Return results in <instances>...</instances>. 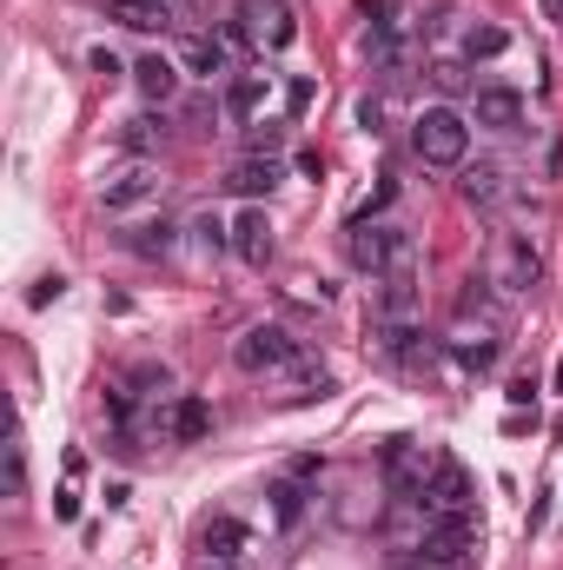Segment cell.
Returning <instances> with one entry per match:
<instances>
[{
	"instance_id": "17",
	"label": "cell",
	"mask_w": 563,
	"mask_h": 570,
	"mask_svg": "<svg viewBox=\"0 0 563 570\" xmlns=\"http://www.w3.org/2000/svg\"><path fill=\"white\" fill-rule=\"evenodd\" d=\"M259 107H266V73H239L226 87V114L233 120H259Z\"/></svg>"
},
{
	"instance_id": "27",
	"label": "cell",
	"mask_w": 563,
	"mask_h": 570,
	"mask_svg": "<svg viewBox=\"0 0 563 570\" xmlns=\"http://www.w3.org/2000/svg\"><path fill=\"white\" fill-rule=\"evenodd\" d=\"M53 518H80V491H73V478L53 491Z\"/></svg>"
},
{
	"instance_id": "32",
	"label": "cell",
	"mask_w": 563,
	"mask_h": 570,
	"mask_svg": "<svg viewBox=\"0 0 563 570\" xmlns=\"http://www.w3.org/2000/svg\"><path fill=\"white\" fill-rule=\"evenodd\" d=\"M192 570H246V564H239V558H199Z\"/></svg>"
},
{
	"instance_id": "10",
	"label": "cell",
	"mask_w": 563,
	"mask_h": 570,
	"mask_svg": "<svg viewBox=\"0 0 563 570\" xmlns=\"http://www.w3.org/2000/svg\"><path fill=\"white\" fill-rule=\"evenodd\" d=\"M199 558H246V524H239L233 511L206 518V524H199Z\"/></svg>"
},
{
	"instance_id": "13",
	"label": "cell",
	"mask_w": 563,
	"mask_h": 570,
	"mask_svg": "<svg viewBox=\"0 0 563 570\" xmlns=\"http://www.w3.org/2000/svg\"><path fill=\"white\" fill-rule=\"evenodd\" d=\"M179 73H199V80L226 73V40H213V33H192V40H179Z\"/></svg>"
},
{
	"instance_id": "3",
	"label": "cell",
	"mask_w": 563,
	"mask_h": 570,
	"mask_svg": "<svg viewBox=\"0 0 563 570\" xmlns=\"http://www.w3.org/2000/svg\"><path fill=\"white\" fill-rule=\"evenodd\" d=\"M298 358H305V345H298L285 325H253V332L233 345V365L253 372V379H266V372H292Z\"/></svg>"
},
{
	"instance_id": "22",
	"label": "cell",
	"mask_w": 563,
	"mask_h": 570,
	"mask_svg": "<svg viewBox=\"0 0 563 570\" xmlns=\"http://www.w3.org/2000/svg\"><path fill=\"white\" fill-rule=\"evenodd\" d=\"M464 47H471V53H477V60H497V53H504V47H511V33H504V27H491V20H477V27H471V33H464Z\"/></svg>"
},
{
	"instance_id": "26",
	"label": "cell",
	"mask_w": 563,
	"mask_h": 570,
	"mask_svg": "<svg viewBox=\"0 0 563 570\" xmlns=\"http://www.w3.org/2000/svg\"><path fill=\"white\" fill-rule=\"evenodd\" d=\"M431 80H437L444 94H457V87H464V67H457V60H437V67H431Z\"/></svg>"
},
{
	"instance_id": "31",
	"label": "cell",
	"mask_w": 563,
	"mask_h": 570,
	"mask_svg": "<svg viewBox=\"0 0 563 570\" xmlns=\"http://www.w3.org/2000/svg\"><path fill=\"white\" fill-rule=\"evenodd\" d=\"M60 292H67V279H60V273H53V279H40V285H33V305H53V298H60Z\"/></svg>"
},
{
	"instance_id": "18",
	"label": "cell",
	"mask_w": 563,
	"mask_h": 570,
	"mask_svg": "<svg viewBox=\"0 0 563 570\" xmlns=\"http://www.w3.org/2000/svg\"><path fill=\"white\" fill-rule=\"evenodd\" d=\"M206 431H213V405H206V399H192V392H186V399H179V405H172V438H179V444H199V438H206Z\"/></svg>"
},
{
	"instance_id": "23",
	"label": "cell",
	"mask_w": 563,
	"mask_h": 570,
	"mask_svg": "<svg viewBox=\"0 0 563 570\" xmlns=\"http://www.w3.org/2000/svg\"><path fill=\"white\" fill-rule=\"evenodd\" d=\"M152 140H166V127H159L152 114H140V120H127V127H120V146H134V153L152 146Z\"/></svg>"
},
{
	"instance_id": "12",
	"label": "cell",
	"mask_w": 563,
	"mask_h": 570,
	"mask_svg": "<svg viewBox=\"0 0 563 570\" xmlns=\"http://www.w3.org/2000/svg\"><path fill=\"white\" fill-rule=\"evenodd\" d=\"M279 179H285V166H279V159H253V153H246V159H239V166L226 173V186H233L239 199H259V193H273Z\"/></svg>"
},
{
	"instance_id": "16",
	"label": "cell",
	"mask_w": 563,
	"mask_h": 570,
	"mask_svg": "<svg viewBox=\"0 0 563 570\" xmlns=\"http://www.w3.org/2000/svg\"><path fill=\"white\" fill-rule=\"evenodd\" d=\"M457 193H464L471 206H497V199H504V173H497L491 159H477V166H464V179H457Z\"/></svg>"
},
{
	"instance_id": "6",
	"label": "cell",
	"mask_w": 563,
	"mask_h": 570,
	"mask_svg": "<svg viewBox=\"0 0 563 570\" xmlns=\"http://www.w3.org/2000/svg\"><path fill=\"white\" fill-rule=\"evenodd\" d=\"M418 504L431 511V518H444V511H471V478H464V464L437 458V471H431V484H424Z\"/></svg>"
},
{
	"instance_id": "8",
	"label": "cell",
	"mask_w": 563,
	"mask_h": 570,
	"mask_svg": "<svg viewBox=\"0 0 563 570\" xmlns=\"http://www.w3.org/2000/svg\"><path fill=\"white\" fill-rule=\"evenodd\" d=\"M239 13H246V33H259V40H266L273 53H279V47H292V33H298V27H292V7H285V0H246Z\"/></svg>"
},
{
	"instance_id": "30",
	"label": "cell",
	"mask_w": 563,
	"mask_h": 570,
	"mask_svg": "<svg viewBox=\"0 0 563 570\" xmlns=\"http://www.w3.org/2000/svg\"><path fill=\"white\" fill-rule=\"evenodd\" d=\"M107 412H113V425L120 431L134 425V399H127V392H107Z\"/></svg>"
},
{
	"instance_id": "5",
	"label": "cell",
	"mask_w": 563,
	"mask_h": 570,
	"mask_svg": "<svg viewBox=\"0 0 563 570\" xmlns=\"http://www.w3.org/2000/svg\"><path fill=\"white\" fill-rule=\"evenodd\" d=\"M477 544V518L471 511H444V518H431L418 538V558L424 564H451V558H464Z\"/></svg>"
},
{
	"instance_id": "28",
	"label": "cell",
	"mask_w": 563,
	"mask_h": 570,
	"mask_svg": "<svg viewBox=\"0 0 563 570\" xmlns=\"http://www.w3.org/2000/svg\"><path fill=\"white\" fill-rule=\"evenodd\" d=\"M312 94H318L312 80H292V87H285V107H292V114H305V107H312Z\"/></svg>"
},
{
	"instance_id": "19",
	"label": "cell",
	"mask_w": 563,
	"mask_h": 570,
	"mask_svg": "<svg viewBox=\"0 0 563 570\" xmlns=\"http://www.w3.org/2000/svg\"><path fill=\"white\" fill-rule=\"evenodd\" d=\"M537 273H544V259H537L524 239H511V246H504V285L524 292V285H537Z\"/></svg>"
},
{
	"instance_id": "4",
	"label": "cell",
	"mask_w": 563,
	"mask_h": 570,
	"mask_svg": "<svg viewBox=\"0 0 563 570\" xmlns=\"http://www.w3.org/2000/svg\"><path fill=\"white\" fill-rule=\"evenodd\" d=\"M159 166L152 159H127V166H113L107 179H100V206L107 213H134V206H146V199H159Z\"/></svg>"
},
{
	"instance_id": "1",
	"label": "cell",
	"mask_w": 563,
	"mask_h": 570,
	"mask_svg": "<svg viewBox=\"0 0 563 570\" xmlns=\"http://www.w3.org/2000/svg\"><path fill=\"white\" fill-rule=\"evenodd\" d=\"M412 146H418L424 166H464V153H471V127H464L457 107H424L418 120H412Z\"/></svg>"
},
{
	"instance_id": "24",
	"label": "cell",
	"mask_w": 563,
	"mask_h": 570,
	"mask_svg": "<svg viewBox=\"0 0 563 570\" xmlns=\"http://www.w3.org/2000/svg\"><path fill=\"white\" fill-rule=\"evenodd\" d=\"M457 358L471 372H484V365H497V338H457Z\"/></svg>"
},
{
	"instance_id": "15",
	"label": "cell",
	"mask_w": 563,
	"mask_h": 570,
	"mask_svg": "<svg viewBox=\"0 0 563 570\" xmlns=\"http://www.w3.org/2000/svg\"><path fill=\"white\" fill-rule=\"evenodd\" d=\"M134 80H140L146 100H172V94H179V60H159V53H146L140 67H134Z\"/></svg>"
},
{
	"instance_id": "2",
	"label": "cell",
	"mask_w": 563,
	"mask_h": 570,
	"mask_svg": "<svg viewBox=\"0 0 563 570\" xmlns=\"http://www.w3.org/2000/svg\"><path fill=\"white\" fill-rule=\"evenodd\" d=\"M412 259H418V246H412V233H398V226H358V233H352V266L372 273V279L405 273Z\"/></svg>"
},
{
	"instance_id": "33",
	"label": "cell",
	"mask_w": 563,
	"mask_h": 570,
	"mask_svg": "<svg viewBox=\"0 0 563 570\" xmlns=\"http://www.w3.org/2000/svg\"><path fill=\"white\" fill-rule=\"evenodd\" d=\"M537 7H544V13H551V20H563V0H537Z\"/></svg>"
},
{
	"instance_id": "25",
	"label": "cell",
	"mask_w": 563,
	"mask_h": 570,
	"mask_svg": "<svg viewBox=\"0 0 563 570\" xmlns=\"http://www.w3.org/2000/svg\"><path fill=\"white\" fill-rule=\"evenodd\" d=\"M273 511H279V524H298V518H305V491H298V484H279V491H273Z\"/></svg>"
},
{
	"instance_id": "11",
	"label": "cell",
	"mask_w": 563,
	"mask_h": 570,
	"mask_svg": "<svg viewBox=\"0 0 563 570\" xmlns=\"http://www.w3.org/2000/svg\"><path fill=\"white\" fill-rule=\"evenodd\" d=\"M378 285V318H405L412 325V312H418V279H412V266L405 273H385V279H372Z\"/></svg>"
},
{
	"instance_id": "9",
	"label": "cell",
	"mask_w": 563,
	"mask_h": 570,
	"mask_svg": "<svg viewBox=\"0 0 563 570\" xmlns=\"http://www.w3.org/2000/svg\"><path fill=\"white\" fill-rule=\"evenodd\" d=\"M477 127L517 134V127H524V94H511V87H477Z\"/></svg>"
},
{
	"instance_id": "20",
	"label": "cell",
	"mask_w": 563,
	"mask_h": 570,
	"mask_svg": "<svg viewBox=\"0 0 563 570\" xmlns=\"http://www.w3.org/2000/svg\"><path fill=\"white\" fill-rule=\"evenodd\" d=\"M107 13H113V20H120V27H166V7H159V0H113V7H107Z\"/></svg>"
},
{
	"instance_id": "21",
	"label": "cell",
	"mask_w": 563,
	"mask_h": 570,
	"mask_svg": "<svg viewBox=\"0 0 563 570\" xmlns=\"http://www.w3.org/2000/svg\"><path fill=\"white\" fill-rule=\"evenodd\" d=\"M246 153H253V159H279V153H285V127H279V120H253Z\"/></svg>"
},
{
	"instance_id": "7",
	"label": "cell",
	"mask_w": 563,
	"mask_h": 570,
	"mask_svg": "<svg viewBox=\"0 0 563 570\" xmlns=\"http://www.w3.org/2000/svg\"><path fill=\"white\" fill-rule=\"evenodd\" d=\"M233 253H239L246 266H266V259H273V219H266V206H246V213L233 219Z\"/></svg>"
},
{
	"instance_id": "14",
	"label": "cell",
	"mask_w": 563,
	"mask_h": 570,
	"mask_svg": "<svg viewBox=\"0 0 563 570\" xmlns=\"http://www.w3.org/2000/svg\"><path fill=\"white\" fill-rule=\"evenodd\" d=\"M385 471H392V484H398V491H424L418 478H424V471H437V458H424L418 444H405V438H398V444L385 451Z\"/></svg>"
},
{
	"instance_id": "29",
	"label": "cell",
	"mask_w": 563,
	"mask_h": 570,
	"mask_svg": "<svg viewBox=\"0 0 563 570\" xmlns=\"http://www.w3.org/2000/svg\"><path fill=\"white\" fill-rule=\"evenodd\" d=\"M7 484H13V498H20V491H27V458H20V444H13V451H7Z\"/></svg>"
}]
</instances>
